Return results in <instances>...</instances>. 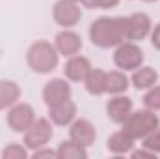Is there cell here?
<instances>
[{
	"instance_id": "obj_1",
	"label": "cell",
	"mask_w": 160,
	"mask_h": 159,
	"mask_svg": "<svg viewBox=\"0 0 160 159\" xmlns=\"http://www.w3.org/2000/svg\"><path fill=\"white\" fill-rule=\"evenodd\" d=\"M89 40L101 49L118 47L127 40V17H99L89 26Z\"/></svg>"
},
{
	"instance_id": "obj_2",
	"label": "cell",
	"mask_w": 160,
	"mask_h": 159,
	"mask_svg": "<svg viewBox=\"0 0 160 159\" xmlns=\"http://www.w3.org/2000/svg\"><path fill=\"white\" fill-rule=\"evenodd\" d=\"M26 60L36 73H48L58 66V49L48 41H36L28 49Z\"/></svg>"
},
{
	"instance_id": "obj_3",
	"label": "cell",
	"mask_w": 160,
	"mask_h": 159,
	"mask_svg": "<svg viewBox=\"0 0 160 159\" xmlns=\"http://www.w3.org/2000/svg\"><path fill=\"white\" fill-rule=\"evenodd\" d=\"M158 125H160V120L155 114V111L145 109V111L130 112L128 118L123 122V131L127 135H130L134 140H138V139L149 137L153 131H157Z\"/></svg>"
},
{
	"instance_id": "obj_4",
	"label": "cell",
	"mask_w": 160,
	"mask_h": 159,
	"mask_svg": "<svg viewBox=\"0 0 160 159\" xmlns=\"http://www.w3.org/2000/svg\"><path fill=\"white\" fill-rule=\"evenodd\" d=\"M114 64L119 69H136L143 64V52L142 49L132 43V41H123L118 45L116 52H114Z\"/></svg>"
},
{
	"instance_id": "obj_5",
	"label": "cell",
	"mask_w": 160,
	"mask_h": 159,
	"mask_svg": "<svg viewBox=\"0 0 160 159\" xmlns=\"http://www.w3.org/2000/svg\"><path fill=\"white\" fill-rule=\"evenodd\" d=\"M52 137V125L47 118L34 120V123L24 131V144L30 150L43 148Z\"/></svg>"
},
{
	"instance_id": "obj_6",
	"label": "cell",
	"mask_w": 160,
	"mask_h": 159,
	"mask_svg": "<svg viewBox=\"0 0 160 159\" xmlns=\"http://www.w3.org/2000/svg\"><path fill=\"white\" fill-rule=\"evenodd\" d=\"M52 17L54 21L63 26V28H69V26H75L82 17V9L77 6V2H71V0H58L54 4V9H52Z\"/></svg>"
},
{
	"instance_id": "obj_7",
	"label": "cell",
	"mask_w": 160,
	"mask_h": 159,
	"mask_svg": "<svg viewBox=\"0 0 160 159\" xmlns=\"http://www.w3.org/2000/svg\"><path fill=\"white\" fill-rule=\"evenodd\" d=\"M36 120L34 114V109L28 105V103H15L8 114V125L11 131H17V133H24Z\"/></svg>"
},
{
	"instance_id": "obj_8",
	"label": "cell",
	"mask_w": 160,
	"mask_h": 159,
	"mask_svg": "<svg viewBox=\"0 0 160 159\" xmlns=\"http://www.w3.org/2000/svg\"><path fill=\"white\" fill-rule=\"evenodd\" d=\"M43 99H45L47 107H54L65 99H71V86L63 79L48 80L43 88Z\"/></svg>"
},
{
	"instance_id": "obj_9",
	"label": "cell",
	"mask_w": 160,
	"mask_h": 159,
	"mask_svg": "<svg viewBox=\"0 0 160 159\" xmlns=\"http://www.w3.org/2000/svg\"><path fill=\"white\" fill-rule=\"evenodd\" d=\"M151 19L145 13H132L127 17V41H142L151 32Z\"/></svg>"
},
{
	"instance_id": "obj_10",
	"label": "cell",
	"mask_w": 160,
	"mask_h": 159,
	"mask_svg": "<svg viewBox=\"0 0 160 159\" xmlns=\"http://www.w3.org/2000/svg\"><path fill=\"white\" fill-rule=\"evenodd\" d=\"M69 137H71V140H75L77 144L88 148V146H91V144L95 142L97 131H95V127H93V123H91L89 120L80 118V120H77V122L71 123Z\"/></svg>"
},
{
	"instance_id": "obj_11",
	"label": "cell",
	"mask_w": 160,
	"mask_h": 159,
	"mask_svg": "<svg viewBox=\"0 0 160 159\" xmlns=\"http://www.w3.org/2000/svg\"><path fill=\"white\" fill-rule=\"evenodd\" d=\"M132 112V99L127 96H116L108 101L106 105V114L114 123H123L128 118V114Z\"/></svg>"
},
{
	"instance_id": "obj_12",
	"label": "cell",
	"mask_w": 160,
	"mask_h": 159,
	"mask_svg": "<svg viewBox=\"0 0 160 159\" xmlns=\"http://www.w3.org/2000/svg\"><path fill=\"white\" fill-rule=\"evenodd\" d=\"M48 114L56 125H69L77 118V105H75V101L65 99L54 107H48Z\"/></svg>"
},
{
	"instance_id": "obj_13",
	"label": "cell",
	"mask_w": 160,
	"mask_h": 159,
	"mask_svg": "<svg viewBox=\"0 0 160 159\" xmlns=\"http://www.w3.org/2000/svg\"><path fill=\"white\" fill-rule=\"evenodd\" d=\"M89 71H91V64H89V60H88L86 56H77V54H73V56L67 60L65 68H63L65 77H67L69 80H75V82L84 80L86 77H88Z\"/></svg>"
},
{
	"instance_id": "obj_14",
	"label": "cell",
	"mask_w": 160,
	"mask_h": 159,
	"mask_svg": "<svg viewBox=\"0 0 160 159\" xmlns=\"http://www.w3.org/2000/svg\"><path fill=\"white\" fill-rule=\"evenodd\" d=\"M56 49L60 54L73 56L82 49V40H80L78 34H75L71 30H63L56 36Z\"/></svg>"
},
{
	"instance_id": "obj_15",
	"label": "cell",
	"mask_w": 160,
	"mask_h": 159,
	"mask_svg": "<svg viewBox=\"0 0 160 159\" xmlns=\"http://www.w3.org/2000/svg\"><path fill=\"white\" fill-rule=\"evenodd\" d=\"M21 97V88L13 80H0V111L13 107Z\"/></svg>"
},
{
	"instance_id": "obj_16",
	"label": "cell",
	"mask_w": 160,
	"mask_h": 159,
	"mask_svg": "<svg viewBox=\"0 0 160 159\" xmlns=\"http://www.w3.org/2000/svg\"><path fill=\"white\" fill-rule=\"evenodd\" d=\"M132 84L138 88V90H145V88H151V86H155L157 84V80H158V73L153 69V68H136L134 69V73H132Z\"/></svg>"
},
{
	"instance_id": "obj_17",
	"label": "cell",
	"mask_w": 160,
	"mask_h": 159,
	"mask_svg": "<svg viewBox=\"0 0 160 159\" xmlns=\"http://www.w3.org/2000/svg\"><path fill=\"white\" fill-rule=\"evenodd\" d=\"M86 82V90L91 94V96H101V94H106V71L102 69H93L88 73V77L84 79Z\"/></svg>"
},
{
	"instance_id": "obj_18",
	"label": "cell",
	"mask_w": 160,
	"mask_h": 159,
	"mask_svg": "<svg viewBox=\"0 0 160 159\" xmlns=\"http://www.w3.org/2000/svg\"><path fill=\"white\" fill-rule=\"evenodd\" d=\"M132 146H134V139L130 135H127L125 131H118L108 139V150L118 156L132 152Z\"/></svg>"
},
{
	"instance_id": "obj_19",
	"label": "cell",
	"mask_w": 160,
	"mask_h": 159,
	"mask_svg": "<svg viewBox=\"0 0 160 159\" xmlns=\"http://www.w3.org/2000/svg\"><path fill=\"white\" fill-rule=\"evenodd\" d=\"M58 157L60 159H86L88 157V152L84 146L77 144L75 140H65L60 144V148L56 150Z\"/></svg>"
},
{
	"instance_id": "obj_20",
	"label": "cell",
	"mask_w": 160,
	"mask_h": 159,
	"mask_svg": "<svg viewBox=\"0 0 160 159\" xmlns=\"http://www.w3.org/2000/svg\"><path fill=\"white\" fill-rule=\"evenodd\" d=\"M128 88V79L125 73L121 71H112V73H106V94H123L127 92Z\"/></svg>"
},
{
	"instance_id": "obj_21",
	"label": "cell",
	"mask_w": 160,
	"mask_h": 159,
	"mask_svg": "<svg viewBox=\"0 0 160 159\" xmlns=\"http://www.w3.org/2000/svg\"><path fill=\"white\" fill-rule=\"evenodd\" d=\"M143 105L149 111H160V86H151L143 96Z\"/></svg>"
},
{
	"instance_id": "obj_22",
	"label": "cell",
	"mask_w": 160,
	"mask_h": 159,
	"mask_svg": "<svg viewBox=\"0 0 160 159\" xmlns=\"http://www.w3.org/2000/svg\"><path fill=\"white\" fill-rule=\"evenodd\" d=\"M2 157H4V159H26V157H28V152H26L21 144L11 142L8 148H4Z\"/></svg>"
},
{
	"instance_id": "obj_23",
	"label": "cell",
	"mask_w": 160,
	"mask_h": 159,
	"mask_svg": "<svg viewBox=\"0 0 160 159\" xmlns=\"http://www.w3.org/2000/svg\"><path fill=\"white\" fill-rule=\"evenodd\" d=\"M143 146L155 154H160V127H157V131H153L149 137L143 139Z\"/></svg>"
},
{
	"instance_id": "obj_24",
	"label": "cell",
	"mask_w": 160,
	"mask_h": 159,
	"mask_svg": "<svg viewBox=\"0 0 160 159\" xmlns=\"http://www.w3.org/2000/svg\"><path fill=\"white\" fill-rule=\"evenodd\" d=\"M82 4L86 8H102V9H110L116 8L119 4V0H82Z\"/></svg>"
},
{
	"instance_id": "obj_25",
	"label": "cell",
	"mask_w": 160,
	"mask_h": 159,
	"mask_svg": "<svg viewBox=\"0 0 160 159\" xmlns=\"http://www.w3.org/2000/svg\"><path fill=\"white\" fill-rule=\"evenodd\" d=\"M151 43H153L155 49H158L160 51V25L158 26H155V30L151 32Z\"/></svg>"
},
{
	"instance_id": "obj_26",
	"label": "cell",
	"mask_w": 160,
	"mask_h": 159,
	"mask_svg": "<svg viewBox=\"0 0 160 159\" xmlns=\"http://www.w3.org/2000/svg\"><path fill=\"white\" fill-rule=\"evenodd\" d=\"M34 157H58V154L56 152H52V150H34Z\"/></svg>"
},
{
	"instance_id": "obj_27",
	"label": "cell",
	"mask_w": 160,
	"mask_h": 159,
	"mask_svg": "<svg viewBox=\"0 0 160 159\" xmlns=\"http://www.w3.org/2000/svg\"><path fill=\"white\" fill-rule=\"evenodd\" d=\"M132 157H157L155 152H151L149 148L147 150H140V152H132Z\"/></svg>"
},
{
	"instance_id": "obj_28",
	"label": "cell",
	"mask_w": 160,
	"mask_h": 159,
	"mask_svg": "<svg viewBox=\"0 0 160 159\" xmlns=\"http://www.w3.org/2000/svg\"><path fill=\"white\" fill-rule=\"evenodd\" d=\"M143 2H155V0H143Z\"/></svg>"
},
{
	"instance_id": "obj_29",
	"label": "cell",
	"mask_w": 160,
	"mask_h": 159,
	"mask_svg": "<svg viewBox=\"0 0 160 159\" xmlns=\"http://www.w3.org/2000/svg\"><path fill=\"white\" fill-rule=\"evenodd\" d=\"M71 2H82V0H71Z\"/></svg>"
}]
</instances>
